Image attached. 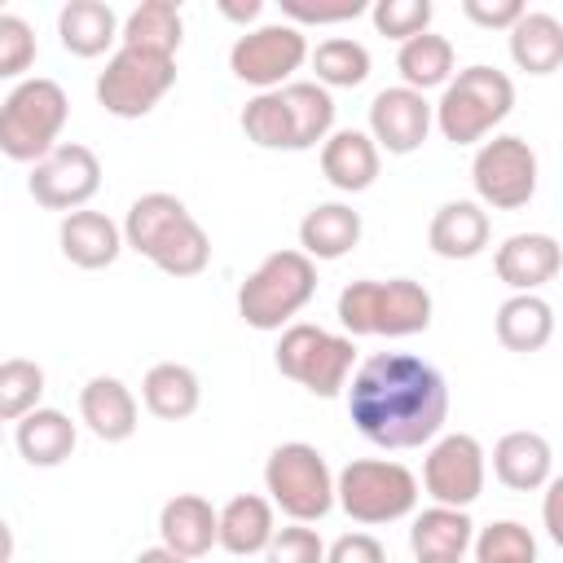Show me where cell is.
Returning <instances> with one entry per match:
<instances>
[{
  "label": "cell",
  "mask_w": 563,
  "mask_h": 563,
  "mask_svg": "<svg viewBox=\"0 0 563 563\" xmlns=\"http://www.w3.org/2000/svg\"><path fill=\"white\" fill-rule=\"evenodd\" d=\"M347 418L378 449L431 444L449 418V383L413 352H374L347 383Z\"/></svg>",
  "instance_id": "cell-1"
},
{
  "label": "cell",
  "mask_w": 563,
  "mask_h": 563,
  "mask_svg": "<svg viewBox=\"0 0 563 563\" xmlns=\"http://www.w3.org/2000/svg\"><path fill=\"white\" fill-rule=\"evenodd\" d=\"M123 246L167 277H198L211 264V238L176 194H141L123 220Z\"/></svg>",
  "instance_id": "cell-2"
},
{
  "label": "cell",
  "mask_w": 563,
  "mask_h": 563,
  "mask_svg": "<svg viewBox=\"0 0 563 563\" xmlns=\"http://www.w3.org/2000/svg\"><path fill=\"white\" fill-rule=\"evenodd\" d=\"M431 312H435L431 290L413 277H387V282L361 277L339 290V321H343L347 339H356V334L409 339L431 325Z\"/></svg>",
  "instance_id": "cell-3"
},
{
  "label": "cell",
  "mask_w": 563,
  "mask_h": 563,
  "mask_svg": "<svg viewBox=\"0 0 563 563\" xmlns=\"http://www.w3.org/2000/svg\"><path fill=\"white\" fill-rule=\"evenodd\" d=\"M317 295V264L295 251L264 255L238 286V317L251 330H286Z\"/></svg>",
  "instance_id": "cell-4"
},
{
  "label": "cell",
  "mask_w": 563,
  "mask_h": 563,
  "mask_svg": "<svg viewBox=\"0 0 563 563\" xmlns=\"http://www.w3.org/2000/svg\"><path fill=\"white\" fill-rule=\"evenodd\" d=\"M510 106H515V84L506 70L466 66L444 84L440 101L431 106V123L440 128L444 141L475 145V141H488V132L510 114Z\"/></svg>",
  "instance_id": "cell-5"
},
{
  "label": "cell",
  "mask_w": 563,
  "mask_h": 563,
  "mask_svg": "<svg viewBox=\"0 0 563 563\" xmlns=\"http://www.w3.org/2000/svg\"><path fill=\"white\" fill-rule=\"evenodd\" d=\"M66 114H70V101L57 79H44V75L18 79L0 101V154L35 167L57 145Z\"/></svg>",
  "instance_id": "cell-6"
},
{
  "label": "cell",
  "mask_w": 563,
  "mask_h": 563,
  "mask_svg": "<svg viewBox=\"0 0 563 563\" xmlns=\"http://www.w3.org/2000/svg\"><path fill=\"white\" fill-rule=\"evenodd\" d=\"M264 488L273 510H282L290 523H317L334 506V475L317 444L286 440L264 462Z\"/></svg>",
  "instance_id": "cell-7"
},
{
  "label": "cell",
  "mask_w": 563,
  "mask_h": 563,
  "mask_svg": "<svg viewBox=\"0 0 563 563\" xmlns=\"http://www.w3.org/2000/svg\"><path fill=\"white\" fill-rule=\"evenodd\" d=\"M334 501L343 506L347 519L374 528V523H396L413 515L418 506V479L409 466L387 462V457H352L334 475Z\"/></svg>",
  "instance_id": "cell-8"
},
{
  "label": "cell",
  "mask_w": 563,
  "mask_h": 563,
  "mask_svg": "<svg viewBox=\"0 0 563 563\" xmlns=\"http://www.w3.org/2000/svg\"><path fill=\"white\" fill-rule=\"evenodd\" d=\"M277 369L299 383L303 391L330 400L347 387L352 378V365H356V343L347 334H330L321 325H308V321H290L277 339V352H273Z\"/></svg>",
  "instance_id": "cell-9"
},
{
  "label": "cell",
  "mask_w": 563,
  "mask_h": 563,
  "mask_svg": "<svg viewBox=\"0 0 563 563\" xmlns=\"http://www.w3.org/2000/svg\"><path fill=\"white\" fill-rule=\"evenodd\" d=\"M176 84V57H158L145 48H114L106 70L97 75V106L114 119H145Z\"/></svg>",
  "instance_id": "cell-10"
},
{
  "label": "cell",
  "mask_w": 563,
  "mask_h": 563,
  "mask_svg": "<svg viewBox=\"0 0 563 563\" xmlns=\"http://www.w3.org/2000/svg\"><path fill=\"white\" fill-rule=\"evenodd\" d=\"M537 150L515 136V132H501L493 141H479L475 158H471V180H475V194L484 207L493 211H519L532 202L537 194Z\"/></svg>",
  "instance_id": "cell-11"
},
{
  "label": "cell",
  "mask_w": 563,
  "mask_h": 563,
  "mask_svg": "<svg viewBox=\"0 0 563 563\" xmlns=\"http://www.w3.org/2000/svg\"><path fill=\"white\" fill-rule=\"evenodd\" d=\"M303 62H308V35L290 22H268V26L242 31L229 48V70L260 92L290 84V75Z\"/></svg>",
  "instance_id": "cell-12"
},
{
  "label": "cell",
  "mask_w": 563,
  "mask_h": 563,
  "mask_svg": "<svg viewBox=\"0 0 563 563\" xmlns=\"http://www.w3.org/2000/svg\"><path fill=\"white\" fill-rule=\"evenodd\" d=\"M484 475H488V457L484 444L466 431H449L435 435L427 457H422V488L435 506H453L466 510L471 501H479L484 493Z\"/></svg>",
  "instance_id": "cell-13"
},
{
  "label": "cell",
  "mask_w": 563,
  "mask_h": 563,
  "mask_svg": "<svg viewBox=\"0 0 563 563\" xmlns=\"http://www.w3.org/2000/svg\"><path fill=\"white\" fill-rule=\"evenodd\" d=\"M26 189L48 211H79L101 189V158L79 141H57L26 176Z\"/></svg>",
  "instance_id": "cell-14"
},
{
  "label": "cell",
  "mask_w": 563,
  "mask_h": 563,
  "mask_svg": "<svg viewBox=\"0 0 563 563\" xmlns=\"http://www.w3.org/2000/svg\"><path fill=\"white\" fill-rule=\"evenodd\" d=\"M431 132V101L405 84L374 92L369 101V141L378 154H413Z\"/></svg>",
  "instance_id": "cell-15"
},
{
  "label": "cell",
  "mask_w": 563,
  "mask_h": 563,
  "mask_svg": "<svg viewBox=\"0 0 563 563\" xmlns=\"http://www.w3.org/2000/svg\"><path fill=\"white\" fill-rule=\"evenodd\" d=\"M497 277L515 290V295H537L545 282L559 277L563 268V251L550 233H510L497 255H493Z\"/></svg>",
  "instance_id": "cell-16"
},
{
  "label": "cell",
  "mask_w": 563,
  "mask_h": 563,
  "mask_svg": "<svg viewBox=\"0 0 563 563\" xmlns=\"http://www.w3.org/2000/svg\"><path fill=\"white\" fill-rule=\"evenodd\" d=\"M136 418H141V405L132 396V387L114 374H97L84 383L79 391V422L106 440V444H123L136 435Z\"/></svg>",
  "instance_id": "cell-17"
},
{
  "label": "cell",
  "mask_w": 563,
  "mask_h": 563,
  "mask_svg": "<svg viewBox=\"0 0 563 563\" xmlns=\"http://www.w3.org/2000/svg\"><path fill=\"white\" fill-rule=\"evenodd\" d=\"M57 246H62V255H66L75 268L97 273V268H110V264L119 260V251H123V229H119L106 211L79 207V211H66V216H62V224H57Z\"/></svg>",
  "instance_id": "cell-18"
},
{
  "label": "cell",
  "mask_w": 563,
  "mask_h": 563,
  "mask_svg": "<svg viewBox=\"0 0 563 563\" xmlns=\"http://www.w3.org/2000/svg\"><path fill=\"white\" fill-rule=\"evenodd\" d=\"M493 475L510 493H537L554 479V449L541 431H506L493 444Z\"/></svg>",
  "instance_id": "cell-19"
},
{
  "label": "cell",
  "mask_w": 563,
  "mask_h": 563,
  "mask_svg": "<svg viewBox=\"0 0 563 563\" xmlns=\"http://www.w3.org/2000/svg\"><path fill=\"white\" fill-rule=\"evenodd\" d=\"M273 532H277V515H273V501L260 493H238L216 510V545L238 559L264 554Z\"/></svg>",
  "instance_id": "cell-20"
},
{
  "label": "cell",
  "mask_w": 563,
  "mask_h": 563,
  "mask_svg": "<svg viewBox=\"0 0 563 563\" xmlns=\"http://www.w3.org/2000/svg\"><path fill=\"white\" fill-rule=\"evenodd\" d=\"M383 154L369 141V132L361 128H339L321 141V176L339 189V194H361L378 180Z\"/></svg>",
  "instance_id": "cell-21"
},
{
  "label": "cell",
  "mask_w": 563,
  "mask_h": 563,
  "mask_svg": "<svg viewBox=\"0 0 563 563\" xmlns=\"http://www.w3.org/2000/svg\"><path fill=\"white\" fill-rule=\"evenodd\" d=\"M158 537L172 554H180L189 563L211 554V545H216V506L198 493H176L158 510Z\"/></svg>",
  "instance_id": "cell-22"
},
{
  "label": "cell",
  "mask_w": 563,
  "mask_h": 563,
  "mask_svg": "<svg viewBox=\"0 0 563 563\" xmlns=\"http://www.w3.org/2000/svg\"><path fill=\"white\" fill-rule=\"evenodd\" d=\"M488 233H493L488 211H484L479 202L457 198V202H444V207L431 216V224H427V246H431L440 260H475V255L488 246Z\"/></svg>",
  "instance_id": "cell-23"
},
{
  "label": "cell",
  "mask_w": 563,
  "mask_h": 563,
  "mask_svg": "<svg viewBox=\"0 0 563 563\" xmlns=\"http://www.w3.org/2000/svg\"><path fill=\"white\" fill-rule=\"evenodd\" d=\"M356 242H361V211H352L347 202H317L299 220V251L312 264L317 260H343Z\"/></svg>",
  "instance_id": "cell-24"
},
{
  "label": "cell",
  "mask_w": 563,
  "mask_h": 563,
  "mask_svg": "<svg viewBox=\"0 0 563 563\" xmlns=\"http://www.w3.org/2000/svg\"><path fill=\"white\" fill-rule=\"evenodd\" d=\"M75 422L62 413V409H31L26 418H18V431H13V444L22 453L26 466H62L70 453H75Z\"/></svg>",
  "instance_id": "cell-25"
},
{
  "label": "cell",
  "mask_w": 563,
  "mask_h": 563,
  "mask_svg": "<svg viewBox=\"0 0 563 563\" xmlns=\"http://www.w3.org/2000/svg\"><path fill=\"white\" fill-rule=\"evenodd\" d=\"M141 400H145V409H150L154 418L180 422V418L198 413V405H202V383H198V374H194L189 365H180V361H158V365H150L145 378H141Z\"/></svg>",
  "instance_id": "cell-26"
},
{
  "label": "cell",
  "mask_w": 563,
  "mask_h": 563,
  "mask_svg": "<svg viewBox=\"0 0 563 563\" xmlns=\"http://www.w3.org/2000/svg\"><path fill=\"white\" fill-rule=\"evenodd\" d=\"M62 48L75 57H101L119 40V13L106 0H66L57 13Z\"/></svg>",
  "instance_id": "cell-27"
},
{
  "label": "cell",
  "mask_w": 563,
  "mask_h": 563,
  "mask_svg": "<svg viewBox=\"0 0 563 563\" xmlns=\"http://www.w3.org/2000/svg\"><path fill=\"white\" fill-rule=\"evenodd\" d=\"M277 92L290 119V150H317L334 132V97L312 79H290Z\"/></svg>",
  "instance_id": "cell-28"
},
{
  "label": "cell",
  "mask_w": 563,
  "mask_h": 563,
  "mask_svg": "<svg viewBox=\"0 0 563 563\" xmlns=\"http://www.w3.org/2000/svg\"><path fill=\"white\" fill-rule=\"evenodd\" d=\"M493 330H497V343L506 352H519V356L541 352L554 339V308L541 295H510L497 308Z\"/></svg>",
  "instance_id": "cell-29"
},
{
  "label": "cell",
  "mask_w": 563,
  "mask_h": 563,
  "mask_svg": "<svg viewBox=\"0 0 563 563\" xmlns=\"http://www.w3.org/2000/svg\"><path fill=\"white\" fill-rule=\"evenodd\" d=\"M185 40V18L176 0H141L128 22L119 26V44L123 48H145L158 57H176Z\"/></svg>",
  "instance_id": "cell-30"
},
{
  "label": "cell",
  "mask_w": 563,
  "mask_h": 563,
  "mask_svg": "<svg viewBox=\"0 0 563 563\" xmlns=\"http://www.w3.org/2000/svg\"><path fill=\"white\" fill-rule=\"evenodd\" d=\"M510 62L528 75H554L563 66V22L554 13H528L510 26Z\"/></svg>",
  "instance_id": "cell-31"
},
{
  "label": "cell",
  "mask_w": 563,
  "mask_h": 563,
  "mask_svg": "<svg viewBox=\"0 0 563 563\" xmlns=\"http://www.w3.org/2000/svg\"><path fill=\"white\" fill-rule=\"evenodd\" d=\"M471 541H475V523L466 510L453 506H427L409 528V545L418 559H462Z\"/></svg>",
  "instance_id": "cell-32"
},
{
  "label": "cell",
  "mask_w": 563,
  "mask_h": 563,
  "mask_svg": "<svg viewBox=\"0 0 563 563\" xmlns=\"http://www.w3.org/2000/svg\"><path fill=\"white\" fill-rule=\"evenodd\" d=\"M396 70H400V84L405 88H413V92L427 97V88H444L453 79V44L444 35H435V31H422V35H413V40L400 44Z\"/></svg>",
  "instance_id": "cell-33"
},
{
  "label": "cell",
  "mask_w": 563,
  "mask_h": 563,
  "mask_svg": "<svg viewBox=\"0 0 563 563\" xmlns=\"http://www.w3.org/2000/svg\"><path fill=\"white\" fill-rule=\"evenodd\" d=\"M308 62L317 70L312 84H321L325 92L330 88H356L369 79V48L352 35H330L321 40L317 48H308Z\"/></svg>",
  "instance_id": "cell-34"
},
{
  "label": "cell",
  "mask_w": 563,
  "mask_h": 563,
  "mask_svg": "<svg viewBox=\"0 0 563 563\" xmlns=\"http://www.w3.org/2000/svg\"><path fill=\"white\" fill-rule=\"evenodd\" d=\"M44 396V369L26 356L0 361V422H18L31 409H40Z\"/></svg>",
  "instance_id": "cell-35"
},
{
  "label": "cell",
  "mask_w": 563,
  "mask_h": 563,
  "mask_svg": "<svg viewBox=\"0 0 563 563\" xmlns=\"http://www.w3.org/2000/svg\"><path fill=\"white\" fill-rule=\"evenodd\" d=\"M242 132L246 141H255L260 150H290V119L282 106V92H255L242 106Z\"/></svg>",
  "instance_id": "cell-36"
},
{
  "label": "cell",
  "mask_w": 563,
  "mask_h": 563,
  "mask_svg": "<svg viewBox=\"0 0 563 563\" xmlns=\"http://www.w3.org/2000/svg\"><path fill=\"white\" fill-rule=\"evenodd\" d=\"M471 545H475V563H537V541L515 519L488 523Z\"/></svg>",
  "instance_id": "cell-37"
},
{
  "label": "cell",
  "mask_w": 563,
  "mask_h": 563,
  "mask_svg": "<svg viewBox=\"0 0 563 563\" xmlns=\"http://www.w3.org/2000/svg\"><path fill=\"white\" fill-rule=\"evenodd\" d=\"M369 18H374L378 35L405 44V40L431 31V0H374Z\"/></svg>",
  "instance_id": "cell-38"
},
{
  "label": "cell",
  "mask_w": 563,
  "mask_h": 563,
  "mask_svg": "<svg viewBox=\"0 0 563 563\" xmlns=\"http://www.w3.org/2000/svg\"><path fill=\"white\" fill-rule=\"evenodd\" d=\"M35 66V31L18 13H0V79H22Z\"/></svg>",
  "instance_id": "cell-39"
},
{
  "label": "cell",
  "mask_w": 563,
  "mask_h": 563,
  "mask_svg": "<svg viewBox=\"0 0 563 563\" xmlns=\"http://www.w3.org/2000/svg\"><path fill=\"white\" fill-rule=\"evenodd\" d=\"M264 559L268 563H325V541L317 537V528L290 523V528H277L273 532Z\"/></svg>",
  "instance_id": "cell-40"
},
{
  "label": "cell",
  "mask_w": 563,
  "mask_h": 563,
  "mask_svg": "<svg viewBox=\"0 0 563 563\" xmlns=\"http://www.w3.org/2000/svg\"><path fill=\"white\" fill-rule=\"evenodd\" d=\"M369 4L365 0H282V13L290 18V26H334L347 18H361Z\"/></svg>",
  "instance_id": "cell-41"
},
{
  "label": "cell",
  "mask_w": 563,
  "mask_h": 563,
  "mask_svg": "<svg viewBox=\"0 0 563 563\" xmlns=\"http://www.w3.org/2000/svg\"><path fill=\"white\" fill-rule=\"evenodd\" d=\"M325 563H387V550L369 532H343L334 545H325Z\"/></svg>",
  "instance_id": "cell-42"
},
{
  "label": "cell",
  "mask_w": 563,
  "mask_h": 563,
  "mask_svg": "<svg viewBox=\"0 0 563 563\" xmlns=\"http://www.w3.org/2000/svg\"><path fill=\"white\" fill-rule=\"evenodd\" d=\"M462 13L484 31H510L523 18L519 0H462Z\"/></svg>",
  "instance_id": "cell-43"
},
{
  "label": "cell",
  "mask_w": 563,
  "mask_h": 563,
  "mask_svg": "<svg viewBox=\"0 0 563 563\" xmlns=\"http://www.w3.org/2000/svg\"><path fill=\"white\" fill-rule=\"evenodd\" d=\"M559 497H563V479H550L545 484V532L550 541L563 545V523H559Z\"/></svg>",
  "instance_id": "cell-44"
},
{
  "label": "cell",
  "mask_w": 563,
  "mask_h": 563,
  "mask_svg": "<svg viewBox=\"0 0 563 563\" xmlns=\"http://www.w3.org/2000/svg\"><path fill=\"white\" fill-rule=\"evenodd\" d=\"M260 0H220V13L229 18V22H255L260 18Z\"/></svg>",
  "instance_id": "cell-45"
},
{
  "label": "cell",
  "mask_w": 563,
  "mask_h": 563,
  "mask_svg": "<svg viewBox=\"0 0 563 563\" xmlns=\"http://www.w3.org/2000/svg\"><path fill=\"white\" fill-rule=\"evenodd\" d=\"M132 563H189V559H180V554H172L167 545H150V550H141Z\"/></svg>",
  "instance_id": "cell-46"
},
{
  "label": "cell",
  "mask_w": 563,
  "mask_h": 563,
  "mask_svg": "<svg viewBox=\"0 0 563 563\" xmlns=\"http://www.w3.org/2000/svg\"><path fill=\"white\" fill-rule=\"evenodd\" d=\"M13 559V528L0 519V563H9Z\"/></svg>",
  "instance_id": "cell-47"
},
{
  "label": "cell",
  "mask_w": 563,
  "mask_h": 563,
  "mask_svg": "<svg viewBox=\"0 0 563 563\" xmlns=\"http://www.w3.org/2000/svg\"><path fill=\"white\" fill-rule=\"evenodd\" d=\"M418 563H462V559H418Z\"/></svg>",
  "instance_id": "cell-48"
},
{
  "label": "cell",
  "mask_w": 563,
  "mask_h": 563,
  "mask_svg": "<svg viewBox=\"0 0 563 563\" xmlns=\"http://www.w3.org/2000/svg\"><path fill=\"white\" fill-rule=\"evenodd\" d=\"M0 444H4V422H0Z\"/></svg>",
  "instance_id": "cell-49"
}]
</instances>
